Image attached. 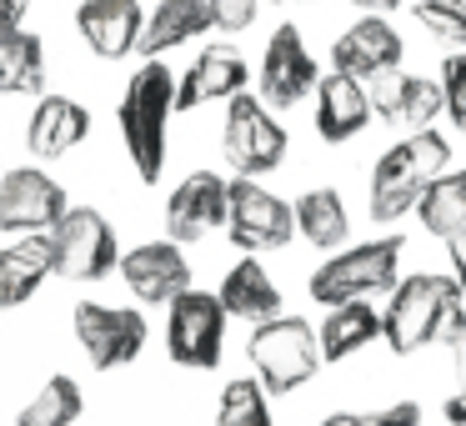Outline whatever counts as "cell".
I'll return each instance as SVG.
<instances>
[{
  "label": "cell",
  "mask_w": 466,
  "mask_h": 426,
  "mask_svg": "<svg viewBox=\"0 0 466 426\" xmlns=\"http://www.w3.org/2000/svg\"><path fill=\"white\" fill-rule=\"evenodd\" d=\"M226 206H231V181H221L216 171H191L166 196V236L181 246L206 241L226 226Z\"/></svg>",
  "instance_id": "obj_13"
},
{
  "label": "cell",
  "mask_w": 466,
  "mask_h": 426,
  "mask_svg": "<svg viewBox=\"0 0 466 426\" xmlns=\"http://www.w3.org/2000/svg\"><path fill=\"white\" fill-rule=\"evenodd\" d=\"M256 376L266 381V391H296L316 376L321 356V331L301 321V316H271V321H256L251 341H246Z\"/></svg>",
  "instance_id": "obj_4"
},
{
  "label": "cell",
  "mask_w": 466,
  "mask_h": 426,
  "mask_svg": "<svg viewBox=\"0 0 466 426\" xmlns=\"http://www.w3.org/2000/svg\"><path fill=\"white\" fill-rule=\"evenodd\" d=\"M226 346V306L216 291H196L186 286L171 306H166V351L176 366L191 371H211L221 361Z\"/></svg>",
  "instance_id": "obj_8"
},
{
  "label": "cell",
  "mask_w": 466,
  "mask_h": 426,
  "mask_svg": "<svg viewBox=\"0 0 466 426\" xmlns=\"http://www.w3.org/2000/svg\"><path fill=\"white\" fill-rule=\"evenodd\" d=\"M116 271H121L126 291H131L136 301H146V306H171L176 296L191 286V261H186L181 241H171V236H166V241L131 246Z\"/></svg>",
  "instance_id": "obj_14"
},
{
  "label": "cell",
  "mask_w": 466,
  "mask_h": 426,
  "mask_svg": "<svg viewBox=\"0 0 466 426\" xmlns=\"http://www.w3.org/2000/svg\"><path fill=\"white\" fill-rule=\"evenodd\" d=\"M446 161H451V141L436 126L411 131L391 151H381L371 166V221H396V216L416 211L421 191L446 171Z\"/></svg>",
  "instance_id": "obj_3"
},
{
  "label": "cell",
  "mask_w": 466,
  "mask_h": 426,
  "mask_svg": "<svg viewBox=\"0 0 466 426\" xmlns=\"http://www.w3.org/2000/svg\"><path fill=\"white\" fill-rule=\"evenodd\" d=\"M291 211H296V231L311 246H321V251H341V246L351 241V216H346L341 191H331V186L301 191Z\"/></svg>",
  "instance_id": "obj_25"
},
{
  "label": "cell",
  "mask_w": 466,
  "mask_h": 426,
  "mask_svg": "<svg viewBox=\"0 0 466 426\" xmlns=\"http://www.w3.org/2000/svg\"><path fill=\"white\" fill-rule=\"evenodd\" d=\"M386 341L396 356H411L431 341H461L466 336V291L456 276H406L391 286L386 301Z\"/></svg>",
  "instance_id": "obj_2"
},
{
  "label": "cell",
  "mask_w": 466,
  "mask_h": 426,
  "mask_svg": "<svg viewBox=\"0 0 466 426\" xmlns=\"http://www.w3.org/2000/svg\"><path fill=\"white\" fill-rule=\"evenodd\" d=\"M226 231H231V246H241V251H281L296 231V211L291 201L266 191L256 176H236L231 206H226Z\"/></svg>",
  "instance_id": "obj_10"
},
{
  "label": "cell",
  "mask_w": 466,
  "mask_h": 426,
  "mask_svg": "<svg viewBox=\"0 0 466 426\" xmlns=\"http://www.w3.org/2000/svg\"><path fill=\"white\" fill-rule=\"evenodd\" d=\"M46 276H56L51 236H46V231H31L25 241L0 246V311H15V306H25L35 291H41Z\"/></svg>",
  "instance_id": "obj_21"
},
{
  "label": "cell",
  "mask_w": 466,
  "mask_h": 426,
  "mask_svg": "<svg viewBox=\"0 0 466 426\" xmlns=\"http://www.w3.org/2000/svg\"><path fill=\"white\" fill-rule=\"evenodd\" d=\"M416 21L431 36L456 41L466 51V0H421V5H416Z\"/></svg>",
  "instance_id": "obj_30"
},
{
  "label": "cell",
  "mask_w": 466,
  "mask_h": 426,
  "mask_svg": "<svg viewBox=\"0 0 466 426\" xmlns=\"http://www.w3.org/2000/svg\"><path fill=\"white\" fill-rule=\"evenodd\" d=\"M376 336H386V321L371 301L326 306V321H321V356L326 361H346V356H356L361 346H371Z\"/></svg>",
  "instance_id": "obj_24"
},
{
  "label": "cell",
  "mask_w": 466,
  "mask_h": 426,
  "mask_svg": "<svg viewBox=\"0 0 466 426\" xmlns=\"http://www.w3.org/2000/svg\"><path fill=\"white\" fill-rule=\"evenodd\" d=\"M221 306L226 316H241V321H271V316H281V291H276L271 271H266L256 256H246V261H236L231 271L221 276Z\"/></svg>",
  "instance_id": "obj_23"
},
{
  "label": "cell",
  "mask_w": 466,
  "mask_h": 426,
  "mask_svg": "<svg viewBox=\"0 0 466 426\" xmlns=\"http://www.w3.org/2000/svg\"><path fill=\"white\" fill-rule=\"evenodd\" d=\"M346 5H356V11H366V15H391L401 0H346Z\"/></svg>",
  "instance_id": "obj_37"
},
{
  "label": "cell",
  "mask_w": 466,
  "mask_h": 426,
  "mask_svg": "<svg viewBox=\"0 0 466 426\" xmlns=\"http://www.w3.org/2000/svg\"><path fill=\"white\" fill-rule=\"evenodd\" d=\"M71 196L56 176H46L41 166H15L0 176V231L31 236V231H51L66 211Z\"/></svg>",
  "instance_id": "obj_11"
},
{
  "label": "cell",
  "mask_w": 466,
  "mask_h": 426,
  "mask_svg": "<svg viewBox=\"0 0 466 426\" xmlns=\"http://www.w3.org/2000/svg\"><path fill=\"white\" fill-rule=\"evenodd\" d=\"M251 86V66L236 46L216 41L206 46L201 56L191 61V71L176 76V111H201V106H216V101H231Z\"/></svg>",
  "instance_id": "obj_17"
},
{
  "label": "cell",
  "mask_w": 466,
  "mask_h": 426,
  "mask_svg": "<svg viewBox=\"0 0 466 426\" xmlns=\"http://www.w3.org/2000/svg\"><path fill=\"white\" fill-rule=\"evenodd\" d=\"M211 25V0H156V11L146 15L141 51L136 56H166L186 41H201Z\"/></svg>",
  "instance_id": "obj_22"
},
{
  "label": "cell",
  "mask_w": 466,
  "mask_h": 426,
  "mask_svg": "<svg viewBox=\"0 0 466 426\" xmlns=\"http://www.w3.org/2000/svg\"><path fill=\"white\" fill-rule=\"evenodd\" d=\"M451 351H456V376H461V386H466V336L451 346Z\"/></svg>",
  "instance_id": "obj_38"
},
{
  "label": "cell",
  "mask_w": 466,
  "mask_h": 426,
  "mask_svg": "<svg viewBox=\"0 0 466 426\" xmlns=\"http://www.w3.org/2000/svg\"><path fill=\"white\" fill-rule=\"evenodd\" d=\"M446 251H451V271H456V281H461V291H466V236L446 241Z\"/></svg>",
  "instance_id": "obj_34"
},
{
  "label": "cell",
  "mask_w": 466,
  "mask_h": 426,
  "mask_svg": "<svg viewBox=\"0 0 466 426\" xmlns=\"http://www.w3.org/2000/svg\"><path fill=\"white\" fill-rule=\"evenodd\" d=\"M76 31L96 61H126L141 51L146 11L141 0H81L76 5Z\"/></svg>",
  "instance_id": "obj_16"
},
{
  "label": "cell",
  "mask_w": 466,
  "mask_h": 426,
  "mask_svg": "<svg viewBox=\"0 0 466 426\" xmlns=\"http://www.w3.org/2000/svg\"><path fill=\"white\" fill-rule=\"evenodd\" d=\"M46 236H51L56 276H66V281H101L106 271L121 266L116 226L106 221L96 206H71V211H66Z\"/></svg>",
  "instance_id": "obj_7"
},
{
  "label": "cell",
  "mask_w": 466,
  "mask_h": 426,
  "mask_svg": "<svg viewBox=\"0 0 466 426\" xmlns=\"http://www.w3.org/2000/svg\"><path fill=\"white\" fill-rule=\"evenodd\" d=\"M91 136V111L76 96H41L35 111L25 116V151L35 161H61Z\"/></svg>",
  "instance_id": "obj_19"
},
{
  "label": "cell",
  "mask_w": 466,
  "mask_h": 426,
  "mask_svg": "<svg viewBox=\"0 0 466 426\" xmlns=\"http://www.w3.org/2000/svg\"><path fill=\"white\" fill-rule=\"evenodd\" d=\"M216 426H276L271 406H266L261 381H226L221 406H216Z\"/></svg>",
  "instance_id": "obj_29"
},
{
  "label": "cell",
  "mask_w": 466,
  "mask_h": 426,
  "mask_svg": "<svg viewBox=\"0 0 466 426\" xmlns=\"http://www.w3.org/2000/svg\"><path fill=\"white\" fill-rule=\"evenodd\" d=\"M316 136H321L326 146H346L356 141V136L371 126V96H366V86L356 81V76L346 71H331L316 81Z\"/></svg>",
  "instance_id": "obj_20"
},
{
  "label": "cell",
  "mask_w": 466,
  "mask_h": 426,
  "mask_svg": "<svg viewBox=\"0 0 466 426\" xmlns=\"http://www.w3.org/2000/svg\"><path fill=\"white\" fill-rule=\"evenodd\" d=\"M46 86V41L25 25L0 31V96H35Z\"/></svg>",
  "instance_id": "obj_26"
},
{
  "label": "cell",
  "mask_w": 466,
  "mask_h": 426,
  "mask_svg": "<svg viewBox=\"0 0 466 426\" xmlns=\"http://www.w3.org/2000/svg\"><path fill=\"white\" fill-rule=\"evenodd\" d=\"M76 341L86 346L101 371L131 366L146 351V316L131 306H106V301H81L76 306Z\"/></svg>",
  "instance_id": "obj_12"
},
{
  "label": "cell",
  "mask_w": 466,
  "mask_h": 426,
  "mask_svg": "<svg viewBox=\"0 0 466 426\" xmlns=\"http://www.w3.org/2000/svg\"><path fill=\"white\" fill-rule=\"evenodd\" d=\"M366 96H371V111L381 116V121H401L406 131H431L436 116L446 111L441 81L411 76V71H401V66H391V71L371 76Z\"/></svg>",
  "instance_id": "obj_15"
},
{
  "label": "cell",
  "mask_w": 466,
  "mask_h": 426,
  "mask_svg": "<svg viewBox=\"0 0 466 426\" xmlns=\"http://www.w3.org/2000/svg\"><path fill=\"white\" fill-rule=\"evenodd\" d=\"M316 81H321V71H316V56L306 51L301 25L281 21L271 31V41H266V51H261L256 96H261L271 111H291V106H301L306 96H316Z\"/></svg>",
  "instance_id": "obj_9"
},
{
  "label": "cell",
  "mask_w": 466,
  "mask_h": 426,
  "mask_svg": "<svg viewBox=\"0 0 466 426\" xmlns=\"http://www.w3.org/2000/svg\"><path fill=\"white\" fill-rule=\"evenodd\" d=\"M441 91H446V116H451V126L466 136V51H456L441 61Z\"/></svg>",
  "instance_id": "obj_31"
},
{
  "label": "cell",
  "mask_w": 466,
  "mask_h": 426,
  "mask_svg": "<svg viewBox=\"0 0 466 426\" xmlns=\"http://www.w3.org/2000/svg\"><path fill=\"white\" fill-rule=\"evenodd\" d=\"M266 5H276V0H266Z\"/></svg>",
  "instance_id": "obj_39"
},
{
  "label": "cell",
  "mask_w": 466,
  "mask_h": 426,
  "mask_svg": "<svg viewBox=\"0 0 466 426\" xmlns=\"http://www.w3.org/2000/svg\"><path fill=\"white\" fill-rule=\"evenodd\" d=\"M256 11H261V0H211V25L221 36H241L256 25Z\"/></svg>",
  "instance_id": "obj_32"
},
{
  "label": "cell",
  "mask_w": 466,
  "mask_h": 426,
  "mask_svg": "<svg viewBox=\"0 0 466 426\" xmlns=\"http://www.w3.org/2000/svg\"><path fill=\"white\" fill-rule=\"evenodd\" d=\"M406 46H401V31H396L386 15H361L356 25H346L341 36L331 41V71H346L356 81H371V76L401 66Z\"/></svg>",
  "instance_id": "obj_18"
},
{
  "label": "cell",
  "mask_w": 466,
  "mask_h": 426,
  "mask_svg": "<svg viewBox=\"0 0 466 426\" xmlns=\"http://www.w3.org/2000/svg\"><path fill=\"white\" fill-rule=\"evenodd\" d=\"M81 406H86L81 401V381H76V376H51V381L21 406L15 426H76Z\"/></svg>",
  "instance_id": "obj_28"
},
{
  "label": "cell",
  "mask_w": 466,
  "mask_h": 426,
  "mask_svg": "<svg viewBox=\"0 0 466 426\" xmlns=\"http://www.w3.org/2000/svg\"><path fill=\"white\" fill-rule=\"evenodd\" d=\"M416 216H421V226L431 236H441V241L466 236V171H441L436 176V181L421 191V201H416Z\"/></svg>",
  "instance_id": "obj_27"
},
{
  "label": "cell",
  "mask_w": 466,
  "mask_h": 426,
  "mask_svg": "<svg viewBox=\"0 0 466 426\" xmlns=\"http://www.w3.org/2000/svg\"><path fill=\"white\" fill-rule=\"evenodd\" d=\"M25 11H31V0H0V31L25 25Z\"/></svg>",
  "instance_id": "obj_33"
},
{
  "label": "cell",
  "mask_w": 466,
  "mask_h": 426,
  "mask_svg": "<svg viewBox=\"0 0 466 426\" xmlns=\"http://www.w3.org/2000/svg\"><path fill=\"white\" fill-rule=\"evenodd\" d=\"M441 411H446V421H451V426H466V386H461V391H456L451 401L441 406Z\"/></svg>",
  "instance_id": "obj_35"
},
{
  "label": "cell",
  "mask_w": 466,
  "mask_h": 426,
  "mask_svg": "<svg viewBox=\"0 0 466 426\" xmlns=\"http://www.w3.org/2000/svg\"><path fill=\"white\" fill-rule=\"evenodd\" d=\"M321 426H371V411H336V416H326Z\"/></svg>",
  "instance_id": "obj_36"
},
{
  "label": "cell",
  "mask_w": 466,
  "mask_h": 426,
  "mask_svg": "<svg viewBox=\"0 0 466 426\" xmlns=\"http://www.w3.org/2000/svg\"><path fill=\"white\" fill-rule=\"evenodd\" d=\"M171 116H176V71L161 56H146L121 86L116 101V126H121L126 156L146 186L161 181L166 171V141H171Z\"/></svg>",
  "instance_id": "obj_1"
},
{
  "label": "cell",
  "mask_w": 466,
  "mask_h": 426,
  "mask_svg": "<svg viewBox=\"0 0 466 426\" xmlns=\"http://www.w3.org/2000/svg\"><path fill=\"white\" fill-rule=\"evenodd\" d=\"M286 126L276 121V111L261 96L241 91L226 101V126H221V156L236 176H271L286 161Z\"/></svg>",
  "instance_id": "obj_5"
},
{
  "label": "cell",
  "mask_w": 466,
  "mask_h": 426,
  "mask_svg": "<svg viewBox=\"0 0 466 426\" xmlns=\"http://www.w3.org/2000/svg\"><path fill=\"white\" fill-rule=\"evenodd\" d=\"M396 261H401V241H361V246H341L321 271L311 276V301L321 306H341V301H371L376 291L396 286Z\"/></svg>",
  "instance_id": "obj_6"
}]
</instances>
